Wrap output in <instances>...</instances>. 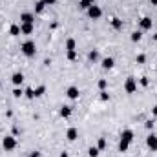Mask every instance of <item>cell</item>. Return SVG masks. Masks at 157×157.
Masks as SVG:
<instances>
[{
	"label": "cell",
	"mask_w": 157,
	"mask_h": 157,
	"mask_svg": "<svg viewBox=\"0 0 157 157\" xmlns=\"http://www.w3.org/2000/svg\"><path fill=\"white\" fill-rule=\"evenodd\" d=\"M20 49H22V53H24L26 57H35V53H37V46H35L33 40H26V42L20 46Z\"/></svg>",
	"instance_id": "obj_1"
},
{
	"label": "cell",
	"mask_w": 157,
	"mask_h": 157,
	"mask_svg": "<svg viewBox=\"0 0 157 157\" xmlns=\"http://www.w3.org/2000/svg\"><path fill=\"white\" fill-rule=\"evenodd\" d=\"M2 146H4L6 152H11V150H15V146H17V139H15L13 135H6V137L2 139Z\"/></svg>",
	"instance_id": "obj_2"
},
{
	"label": "cell",
	"mask_w": 157,
	"mask_h": 157,
	"mask_svg": "<svg viewBox=\"0 0 157 157\" xmlns=\"http://www.w3.org/2000/svg\"><path fill=\"white\" fill-rule=\"evenodd\" d=\"M124 90L126 93H135L137 91V78L135 77H128L126 82H124Z\"/></svg>",
	"instance_id": "obj_3"
},
{
	"label": "cell",
	"mask_w": 157,
	"mask_h": 157,
	"mask_svg": "<svg viewBox=\"0 0 157 157\" xmlns=\"http://www.w3.org/2000/svg\"><path fill=\"white\" fill-rule=\"evenodd\" d=\"M86 11H88V17H90V18H93V20H97V18H101V17H102V9H101L99 6H95V4H93V6H90Z\"/></svg>",
	"instance_id": "obj_4"
},
{
	"label": "cell",
	"mask_w": 157,
	"mask_h": 157,
	"mask_svg": "<svg viewBox=\"0 0 157 157\" xmlns=\"http://www.w3.org/2000/svg\"><path fill=\"white\" fill-rule=\"evenodd\" d=\"M146 144H148V148H150L152 152H157V135L150 133V135L146 137Z\"/></svg>",
	"instance_id": "obj_5"
},
{
	"label": "cell",
	"mask_w": 157,
	"mask_h": 157,
	"mask_svg": "<svg viewBox=\"0 0 157 157\" xmlns=\"http://www.w3.org/2000/svg\"><path fill=\"white\" fill-rule=\"evenodd\" d=\"M66 95L71 99V101H75V99H78V95H80V91H78L77 86H70L68 90H66Z\"/></svg>",
	"instance_id": "obj_6"
},
{
	"label": "cell",
	"mask_w": 157,
	"mask_h": 157,
	"mask_svg": "<svg viewBox=\"0 0 157 157\" xmlns=\"http://www.w3.org/2000/svg\"><path fill=\"white\" fill-rule=\"evenodd\" d=\"M139 24H141V29L146 31V29H152V24H154V22H152L150 17H143V18L139 20Z\"/></svg>",
	"instance_id": "obj_7"
},
{
	"label": "cell",
	"mask_w": 157,
	"mask_h": 157,
	"mask_svg": "<svg viewBox=\"0 0 157 157\" xmlns=\"http://www.w3.org/2000/svg\"><path fill=\"white\" fill-rule=\"evenodd\" d=\"M35 22V17L31 13H22L20 15V24H33Z\"/></svg>",
	"instance_id": "obj_8"
},
{
	"label": "cell",
	"mask_w": 157,
	"mask_h": 157,
	"mask_svg": "<svg viewBox=\"0 0 157 157\" xmlns=\"http://www.w3.org/2000/svg\"><path fill=\"white\" fill-rule=\"evenodd\" d=\"M33 29H35L33 24H20V33H22V35H31Z\"/></svg>",
	"instance_id": "obj_9"
},
{
	"label": "cell",
	"mask_w": 157,
	"mask_h": 157,
	"mask_svg": "<svg viewBox=\"0 0 157 157\" xmlns=\"http://www.w3.org/2000/svg\"><path fill=\"white\" fill-rule=\"evenodd\" d=\"M121 139L126 141V143H132V141H133V132H132V130H122Z\"/></svg>",
	"instance_id": "obj_10"
},
{
	"label": "cell",
	"mask_w": 157,
	"mask_h": 157,
	"mask_svg": "<svg viewBox=\"0 0 157 157\" xmlns=\"http://www.w3.org/2000/svg\"><path fill=\"white\" fill-rule=\"evenodd\" d=\"M22 80H24V75H22L20 71H17V73H13V75H11V82H13L15 86H20V84H22Z\"/></svg>",
	"instance_id": "obj_11"
},
{
	"label": "cell",
	"mask_w": 157,
	"mask_h": 157,
	"mask_svg": "<svg viewBox=\"0 0 157 157\" xmlns=\"http://www.w3.org/2000/svg\"><path fill=\"white\" fill-rule=\"evenodd\" d=\"M66 137H68V141H77L78 130H77V128H70V130L66 132Z\"/></svg>",
	"instance_id": "obj_12"
},
{
	"label": "cell",
	"mask_w": 157,
	"mask_h": 157,
	"mask_svg": "<svg viewBox=\"0 0 157 157\" xmlns=\"http://www.w3.org/2000/svg\"><path fill=\"white\" fill-rule=\"evenodd\" d=\"M115 66V60L112 59V57H106V59H102V68L104 70H112Z\"/></svg>",
	"instance_id": "obj_13"
},
{
	"label": "cell",
	"mask_w": 157,
	"mask_h": 157,
	"mask_svg": "<svg viewBox=\"0 0 157 157\" xmlns=\"http://www.w3.org/2000/svg\"><path fill=\"white\" fill-rule=\"evenodd\" d=\"M71 113H73L71 106H62V108H60V115H62L64 119H68L70 115H71Z\"/></svg>",
	"instance_id": "obj_14"
},
{
	"label": "cell",
	"mask_w": 157,
	"mask_h": 157,
	"mask_svg": "<svg viewBox=\"0 0 157 157\" xmlns=\"http://www.w3.org/2000/svg\"><path fill=\"white\" fill-rule=\"evenodd\" d=\"M9 33H11L13 37H18V35H20V26L13 24V26H11V29H9Z\"/></svg>",
	"instance_id": "obj_15"
},
{
	"label": "cell",
	"mask_w": 157,
	"mask_h": 157,
	"mask_svg": "<svg viewBox=\"0 0 157 157\" xmlns=\"http://www.w3.org/2000/svg\"><path fill=\"white\" fill-rule=\"evenodd\" d=\"M128 146H130V143H126V141H119V152H128Z\"/></svg>",
	"instance_id": "obj_16"
},
{
	"label": "cell",
	"mask_w": 157,
	"mask_h": 157,
	"mask_svg": "<svg viewBox=\"0 0 157 157\" xmlns=\"http://www.w3.org/2000/svg\"><path fill=\"white\" fill-rule=\"evenodd\" d=\"M44 7H46V4H44L42 0L35 2V13H42V11H44Z\"/></svg>",
	"instance_id": "obj_17"
},
{
	"label": "cell",
	"mask_w": 157,
	"mask_h": 157,
	"mask_svg": "<svg viewBox=\"0 0 157 157\" xmlns=\"http://www.w3.org/2000/svg\"><path fill=\"white\" fill-rule=\"evenodd\" d=\"M97 86H99V90H101V91H104V90L108 88V80H106V78H101V80L97 82Z\"/></svg>",
	"instance_id": "obj_18"
},
{
	"label": "cell",
	"mask_w": 157,
	"mask_h": 157,
	"mask_svg": "<svg viewBox=\"0 0 157 157\" xmlns=\"http://www.w3.org/2000/svg\"><path fill=\"white\" fill-rule=\"evenodd\" d=\"M141 39H143V31H133V33H132V40H133V42H139Z\"/></svg>",
	"instance_id": "obj_19"
},
{
	"label": "cell",
	"mask_w": 157,
	"mask_h": 157,
	"mask_svg": "<svg viewBox=\"0 0 157 157\" xmlns=\"http://www.w3.org/2000/svg\"><path fill=\"white\" fill-rule=\"evenodd\" d=\"M99 152H101L99 148H95V146H91V148L88 150V155H90V157H99Z\"/></svg>",
	"instance_id": "obj_20"
},
{
	"label": "cell",
	"mask_w": 157,
	"mask_h": 157,
	"mask_svg": "<svg viewBox=\"0 0 157 157\" xmlns=\"http://www.w3.org/2000/svg\"><path fill=\"white\" fill-rule=\"evenodd\" d=\"M112 26H113L115 29H122V20H121V18H113V20H112Z\"/></svg>",
	"instance_id": "obj_21"
},
{
	"label": "cell",
	"mask_w": 157,
	"mask_h": 157,
	"mask_svg": "<svg viewBox=\"0 0 157 157\" xmlns=\"http://www.w3.org/2000/svg\"><path fill=\"white\" fill-rule=\"evenodd\" d=\"M46 93V86H39V88H35V97H42Z\"/></svg>",
	"instance_id": "obj_22"
},
{
	"label": "cell",
	"mask_w": 157,
	"mask_h": 157,
	"mask_svg": "<svg viewBox=\"0 0 157 157\" xmlns=\"http://www.w3.org/2000/svg\"><path fill=\"white\" fill-rule=\"evenodd\" d=\"M88 59H90L91 62H95V60L99 59V51H95V49H93V51H90V55H88Z\"/></svg>",
	"instance_id": "obj_23"
},
{
	"label": "cell",
	"mask_w": 157,
	"mask_h": 157,
	"mask_svg": "<svg viewBox=\"0 0 157 157\" xmlns=\"http://www.w3.org/2000/svg\"><path fill=\"white\" fill-rule=\"evenodd\" d=\"M66 49H68V51L75 49V40L73 39H68V42H66Z\"/></svg>",
	"instance_id": "obj_24"
},
{
	"label": "cell",
	"mask_w": 157,
	"mask_h": 157,
	"mask_svg": "<svg viewBox=\"0 0 157 157\" xmlns=\"http://www.w3.org/2000/svg\"><path fill=\"white\" fill-rule=\"evenodd\" d=\"M24 93H26V97H28V99H35V90H33V88H28Z\"/></svg>",
	"instance_id": "obj_25"
},
{
	"label": "cell",
	"mask_w": 157,
	"mask_h": 157,
	"mask_svg": "<svg viewBox=\"0 0 157 157\" xmlns=\"http://www.w3.org/2000/svg\"><path fill=\"white\" fill-rule=\"evenodd\" d=\"M97 148H99V150H104V148H106V139H104V137H101V139H99Z\"/></svg>",
	"instance_id": "obj_26"
},
{
	"label": "cell",
	"mask_w": 157,
	"mask_h": 157,
	"mask_svg": "<svg viewBox=\"0 0 157 157\" xmlns=\"http://www.w3.org/2000/svg\"><path fill=\"white\" fill-rule=\"evenodd\" d=\"M90 6H93V4H90L88 0H78V7H82V9H88Z\"/></svg>",
	"instance_id": "obj_27"
},
{
	"label": "cell",
	"mask_w": 157,
	"mask_h": 157,
	"mask_svg": "<svg viewBox=\"0 0 157 157\" xmlns=\"http://www.w3.org/2000/svg\"><path fill=\"white\" fill-rule=\"evenodd\" d=\"M68 59H70V60H75V59H77V51H75V49L68 51Z\"/></svg>",
	"instance_id": "obj_28"
},
{
	"label": "cell",
	"mask_w": 157,
	"mask_h": 157,
	"mask_svg": "<svg viewBox=\"0 0 157 157\" xmlns=\"http://www.w3.org/2000/svg\"><path fill=\"white\" fill-rule=\"evenodd\" d=\"M144 62H146V55H143V53L137 55V64H144Z\"/></svg>",
	"instance_id": "obj_29"
},
{
	"label": "cell",
	"mask_w": 157,
	"mask_h": 157,
	"mask_svg": "<svg viewBox=\"0 0 157 157\" xmlns=\"http://www.w3.org/2000/svg\"><path fill=\"white\" fill-rule=\"evenodd\" d=\"M22 93H24V91H22L20 88H15V90H13V95H15V97H22Z\"/></svg>",
	"instance_id": "obj_30"
},
{
	"label": "cell",
	"mask_w": 157,
	"mask_h": 157,
	"mask_svg": "<svg viewBox=\"0 0 157 157\" xmlns=\"http://www.w3.org/2000/svg\"><path fill=\"white\" fill-rule=\"evenodd\" d=\"M101 99H102V101H108V99H110V93H108L106 90H104V91H101Z\"/></svg>",
	"instance_id": "obj_31"
},
{
	"label": "cell",
	"mask_w": 157,
	"mask_h": 157,
	"mask_svg": "<svg viewBox=\"0 0 157 157\" xmlns=\"http://www.w3.org/2000/svg\"><path fill=\"white\" fill-rule=\"evenodd\" d=\"M148 130H154V121H146V124H144Z\"/></svg>",
	"instance_id": "obj_32"
},
{
	"label": "cell",
	"mask_w": 157,
	"mask_h": 157,
	"mask_svg": "<svg viewBox=\"0 0 157 157\" xmlns=\"http://www.w3.org/2000/svg\"><path fill=\"white\" fill-rule=\"evenodd\" d=\"M141 86H148V77H141Z\"/></svg>",
	"instance_id": "obj_33"
},
{
	"label": "cell",
	"mask_w": 157,
	"mask_h": 157,
	"mask_svg": "<svg viewBox=\"0 0 157 157\" xmlns=\"http://www.w3.org/2000/svg\"><path fill=\"white\" fill-rule=\"evenodd\" d=\"M42 2H44V4H46V6H53V4H55V2H57V0H42Z\"/></svg>",
	"instance_id": "obj_34"
},
{
	"label": "cell",
	"mask_w": 157,
	"mask_h": 157,
	"mask_svg": "<svg viewBox=\"0 0 157 157\" xmlns=\"http://www.w3.org/2000/svg\"><path fill=\"white\" fill-rule=\"evenodd\" d=\"M29 157H40V152H31V154H29Z\"/></svg>",
	"instance_id": "obj_35"
},
{
	"label": "cell",
	"mask_w": 157,
	"mask_h": 157,
	"mask_svg": "<svg viewBox=\"0 0 157 157\" xmlns=\"http://www.w3.org/2000/svg\"><path fill=\"white\" fill-rule=\"evenodd\" d=\"M152 115H154V117H157V106H154V108H152Z\"/></svg>",
	"instance_id": "obj_36"
},
{
	"label": "cell",
	"mask_w": 157,
	"mask_h": 157,
	"mask_svg": "<svg viewBox=\"0 0 157 157\" xmlns=\"http://www.w3.org/2000/svg\"><path fill=\"white\" fill-rule=\"evenodd\" d=\"M150 4H152V6H157V0H150Z\"/></svg>",
	"instance_id": "obj_37"
},
{
	"label": "cell",
	"mask_w": 157,
	"mask_h": 157,
	"mask_svg": "<svg viewBox=\"0 0 157 157\" xmlns=\"http://www.w3.org/2000/svg\"><path fill=\"white\" fill-rule=\"evenodd\" d=\"M60 157H70V155H68L66 152H62V154H60Z\"/></svg>",
	"instance_id": "obj_38"
},
{
	"label": "cell",
	"mask_w": 157,
	"mask_h": 157,
	"mask_svg": "<svg viewBox=\"0 0 157 157\" xmlns=\"http://www.w3.org/2000/svg\"><path fill=\"white\" fill-rule=\"evenodd\" d=\"M88 2H90V4H95V0H88Z\"/></svg>",
	"instance_id": "obj_39"
}]
</instances>
